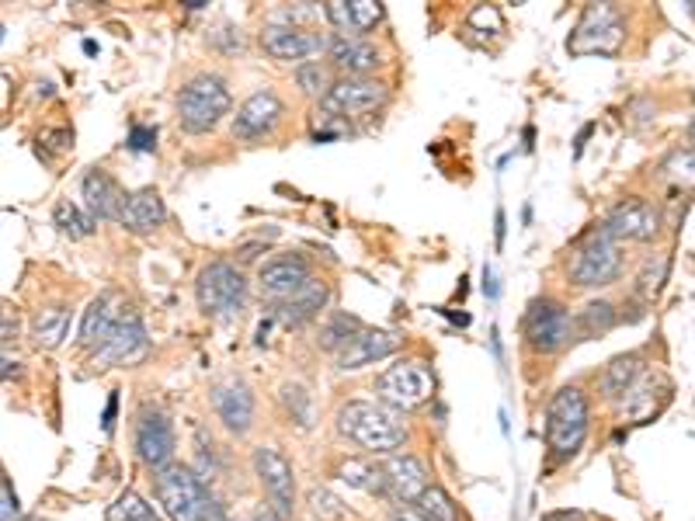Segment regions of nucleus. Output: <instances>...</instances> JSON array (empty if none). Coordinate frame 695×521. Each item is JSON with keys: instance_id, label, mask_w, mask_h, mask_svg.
<instances>
[{"instance_id": "nucleus-1", "label": "nucleus", "mask_w": 695, "mask_h": 521, "mask_svg": "<svg viewBox=\"0 0 695 521\" xmlns=\"http://www.w3.org/2000/svg\"><path fill=\"white\" fill-rule=\"evenodd\" d=\"M338 431L372 455H393L407 442V424L400 421V410L379 400H348L338 410Z\"/></svg>"}, {"instance_id": "nucleus-2", "label": "nucleus", "mask_w": 695, "mask_h": 521, "mask_svg": "<svg viewBox=\"0 0 695 521\" xmlns=\"http://www.w3.org/2000/svg\"><path fill=\"white\" fill-rule=\"evenodd\" d=\"M157 500L171 521H216L223 511L205 479L188 466H167L157 473Z\"/></svg>"}, {"instance_id": "nucleus-3", "label": "nucleus", "mask_w": 695, "mask_h": 521, "mask_svg": "<svg viewBox=\"0 0 695 521\" xmlns=\"http://www.w3.org/2000/svg\"><path fill=\"white\" fill-rule=\"evenodd\" d=\"M229 104H234V98H229L226 80L220 73H199L178 91V125L188 136L213 133L223 115H229Z\"/></svg>"}, {"instance_id": "nucleus-4", "label": "nucleus", "mask_w": 695, "mask_h": 521, "mask_svg": "<svg viewBox=\"0 0 695 521\" xmlns=\"http://www.w3.org/2000/svg\"><path fill=\"white\" fill-rule=\"evenodd\" d=\"M587 434V400L578 386H563L546 407V449L553 458H571Z\"/></svg>"}, {"instance_id": "nucleus-5", "label": "nucleus", "mask_w": 695, "mask_h": 521, "mask_svg": "<svg viewBox=\"0 0 695 521\" xmlns=\"http://www.w3.org/2000/svg\"><path fill=\"white\" fill-rule=\"evenodd\" d=\"M623 275V254H619V240L608 234L605 226L587 229L581 237L574 261H571V282L581 288H598V285H613Z\"/></svg>"}, {"instance_id": "nucleus-6", "label": "nucleus", "mask_w": 695, "mask_h": 521, "mask_svg": "<svg viewBox=\"0 0 695 521\" xmlns=\"http://www.w3.org/2000/svg\"><path fill=\"white\" fill-rule=\"evenodd\" d=\"M195 299L205 317H216V320L237 317L247 303L244 271L229 261H209L195 279Z\"/></svg>"}, {"instance_id": "nucleus-7", "label": "nucleus", "mask_w": 695, "mask_h": 521, "mask_svg": "<svg viewBox=\"0 0 695 521\" xmlns=\"http://www.w3.org/2000/svg\"><path fill=\"white\" fill-rule=\"evenodd\" d=\"M375 396H379V404H386L393 410H417L435 396V375H431L428 362L400 359L386 372H379Z\"/></svg>"}, {"instance_id": "nucleus-8", "label": "nucleus", "mask_w": 695, "mask_h": 521, "mask_svg": "<svg viewBox=\"0 0 695 521\" xmlns=\"http://www.w3.org/2000/svg\"><path fill=\"white\" fill-rule=\"evenodd\" d=\"M626 38V21L613 4H587L578 29L571 32V42H567V49L578 53V56H613L619 53Z\"/></svg>"}, {"instance_id": "nucleus-9", "label": "nucleus", "mask_w": 695, "mask_h": 521, "mask_svg": "<svg viewBox=\"0 0 695 521\" xmlns=\"http://www.w3.org/2000/svg\"><path fill=\"white\" fill-rule=\"evenodd\" d=\"M255 473H258L261 490L268 497V511L279 521H289L292 511H296V473H292V463L276 445H258Z\"/></svg>"}, {"instance_id": "nucleus-10", "label": "nucleus", "mask_w": 695, "mask_h": 521, "mask_svg": "<svg viewBox=\"0 0 695 521\" xmlns=\"http://www.w3.org/2000/svg\"><path fill=\"white\" fill-rule=\"evenodd\" d=\"M574 327H578V320L557 299H536L529 309H525V320H522L525 341L542 354H553V351L571 344Z\"/></svg>"}, {"instance_id": "nucleus-11", "label": "nucleus", "mask_w": 695, "mask_h": 521, "mask_svg": "<svg viewBox=\"0 0 695 521\" xmlns=\"http://www.w3.org/2000/svg\"><path fill=\"white\" fill-rule=\"evenodd\" d=\"M146 354H150V338H146V327L136 313H122L112 333L94 348V369H115V365H139Z\"/></svg>"}, {"instance_id": "nucleus-12", "label": "nucleus", "mask_w": 695, "mask_h": 521, "mask_svg": "<svg viewBox=\"0 0 695 521\" xmlns=\"http://www.w3.org/2000/svg\"><path fill=\"white\" fill-rule=\"evenodd\" d=\"M313 279V264L303 254H276L268 258L258 268V285H261V296L276 306L292 299L296 292Z\"/></svg>"}, {"instance_id": "nucleus-13", "label": "nucleus", "mask_w": 695, "mask_h": 521, "mask_svg": "<svg viewBox=\"0 0 695 521\" xmlns=\"http://www.w3.org/2000/svg\"><path fill=\"white\" fill-rule=\"evenodd\" d=\"M330 42L321 32H310L306 25H268L261 32V49L279 59V63H313V56H321Z\"/></svg>"}, {"instance_id": "nucleus-14", "label": "nucleus", "mask_w": 695, "mask_h": 521, "mask_svg": "<svg viewBox=\"0 0 695 521\" xmlns=\"http://www.w3.org/2000/svg\"><path fill=\"white\" fill-rule=\"evenodd\" d=\"M390 101V88L383 80H372V77H345L334 83V91L321 101L327 112L334 115H366L383 109Z\"/></svg>"}, {"instance_id": "nucleus-15", "label": "nucleus", "mask_w": 695, "mask_h": 521, "mask_svg": "<svg viewBox=\"0 0 695 521\" xmlns=\"http://www.w3.org/2000/svg\"><path fill=\"white\" fill-rule=\"evenodd\" d=\"M136 455L143 466L150 469H167L175 466V428L160 410H143L136 421Z\"/></svg>"}, {"instance_id": "nucleus-16", "label": "nucleus", "mask_w": 695, "mask_h": 521, "mask_svg": "<svg viewBox=\"0 0 695 521\" xmlns=\"http://www.w3.org/2000/svg\"><path fill=\"white\" fill-rule=\"evenodd\" d=\"M616 240H654L661 229V213L647 199H623L602 223Z\"/></svg>"}, {"instance_id": "nucleus-17", "label": "nucleus", "mask_w": 695, "mask_h": 521, "mask_svg": "<svg viewBox=\"0 0 695 521\" xmlns=\"http://www.w3.org/2000/svg\"><path fill=\"white\" fill-rule=\"evenodd\" d=\"M379 469H383L386 497L396 500V505H411V500H417L428 490V473H425V466H421V458L411 455V452L386 455L383 463H379Z\"/></svg>"}, {"instance_id": "nucleus-18", "label": "nucleus", "mask_w": 695, "mask_h": 521, "mask_svg": "<svg viewBox=\"0 0 695 521\" xmlns=\"http://www.w3.org/2000/svg\"><path fill=\"white\" fill-rule=\"evenodd\" d=\"M285 115V104L276 91H255L250 94L237 115H234V136L237 139H261L276 133V125Z\"/></svg>"}, {"instance_id": "nucleus-19", "label": "nucleus", "mask_w": 695, "mask_h": 521, "mask_svg": "<svg viewBox=\"0 0 695 521\" xmlns=\"http://www.w3.org/2000/svg\"><path fill=\"white\" fill-rule=\"evenodd\" d=\"M400 348H404V338H400L396 330H383V327H366L358 338L338 354V369L351 372V369H362V365H372L379 359H390V354H396Z\"/></svg>"}, {"instance_id": "nucleus-20", "label": "nucleus", "mask_w": 695, "mask_h": 521, "mask_svg": "<svg viewBox=\"0 0 695 521\" xmlns=\"http://www.w3.org/2000/svg\"><path fill=\"white\" fill-rule=\"evenodd\" d=\"M324 18L341 32V38H362L383 21V4H375V0H330Z\"/></svg>"}, {"instance_id": "nucleus-21", "label": "nucleus", "mask_w": 695, "mask_h": 521, "mask_svg": "<svg viewBox=\"0 0 695 521\" xmlns=\"http://www.w3.org/2000/svg\"><path fill=\"white\" fill-rule=\"evenodd\" d=\"M213 407L220 414V421L226 424V431L244 434L250 424H255V396L240 380H226L213 389Z\"/></svg>"}, {"instance_id": "nucleus-22", "label": "nucleus", "mask_w": 695, "mask_h": 521, "mask_svg": "<svg viewBox=\"0 0 695 521\" xmlns=\"http://www.w3.org/2000/svg\"><path fill=\"white\" fill-rule=\"evenodd\" d=\"M80 199H83V205H88V213L94 219H119L125 192L109 171L94 167V171H88L80 181Z\"/></svg>"}, {"instance_id": "nucleus-23", "label": "nucleus", "mask_w": 695, "mask_h": 521, "mask_svg": "<svg viewBox=\"0 0 695 521\" xmlns=\"http://www.w3.org/2000/svg\"><path fill=\"white\" fill-rule=\"evenodd\" d=\"M164 219H167V208H164V199H160L157 188H139V192H130L122 202V213H119V223L136 237L154 234Z\"/></svg>"}, {"instance_id": "nucleus-24", "label": "nucleus", "mask_w": 695, "mask_h": 521, "mask_svg": "<svg viewBox=\"0 0 695 521\" xmlns=\"http://www.w3.org/2000/svg\"><path fill=\"white\" fill-rule=\"evenodd\" d=\"M327 296H330L327 282L313 275L292 299L271 306V320H279V324H285V327H303V324H310V320L317 317V313L327 306Z\"/></svg>"}, {"instance_id": "nucleus-25", "label": "nucleus", "mask_w": 695, "mask_h": 521, "mask_svg": "<svg viewBox=\"0 0 695 521\" xmlns=\"http://www.w3.org/2000/svg\"><path fill=\"white\" fill-rule=\"evenodd\" d=\"M119 317H122V313H119V296H115V292H101V296H94L88 303V309H83L77 341L83 348H98L112 333V327L119 324Z\"/></svg>"}, {"instance_id": "nucleus-26", "label": "nucleus", "mask_w": 695, "mask_h": 521, "mask_svg": "<svg viewBox=\"0 0 695 521\" xmlns=\"http://www.w3.org/2000/svg\"><path fill=\"white\" fill-rule=\"evenodd\" d=\"M327 53H330L334 67H338L341 73H348V77H366L369 70L379 67V49L366 38H341L338 35V38H330Z\"/></svg>"}, {"instance_id": "nucleus-27", "label": "nucleus", "mask_w": 695, "mask_h": 521, "mask_svg": "<svg viewBox=\"0 0 695 521\" xmlns=\"http://www.w3.org/2000/svg\"><path fill=\"white\" fill-rule=\"evenodd\" d=\"M67 330H70V306L53 303V306L35 309L32 338H35L38 348H59L63 341H67Z\"/></svg>"}, {"instance_id": "nucleus-28", "label": "nucleus", "mask_w": 695, "mask_h": 521, "mask_svg": "<svg viewBox=\"0 0 695 521\" xmlns=\"http://www.w3.org/2000/svg\"><path fill=\"white\" fill-rule=\"evenodd\" d=\"M640 375H643L640 354H619V359H613L602 372V393L608 396V400H623V396L637 386Z\"/></svg>"}, {"instance_id": "nucleus-29", "label": "nucleus", "mask_w": 695, "mask_h": 521, "mask_svg": "<svg viewBox=\"0 0 695 521\" xmlns=\"http://www.w3.org/2000/svg\"><path fill=\"white\" fill-rule=\"evenodd\" d=\"M53 223L59 226V234L63 237H70V240H83V237H91L94 234V216L91 213H83V208L70 199H63L56 202L53 208Z\"/></svg>"}, {"instance_id": "nucleus-30", "label": "nucleus", "mask_w": 695, "mask_h": 521, "mask_svg": "<svg viewBox=\"0 0 695 521\" xmlns=\"http://www.w3.org/2000/svg\"><path fill=\"white\" fill-rule=\"evenodd\" d=\"M366 327H362V320L358 317H351V313H334V317L321 327V348H327V351H345L358 333H362Z\"/></svg>"}, {"instance_id": "nucleus-31", "label": "nucleus", "mask_w": 695, "mask_h": 521, "mask_svg": "<svg viewBox=\"0 0 695 521\" xmlns=\"http://www.w3.org/2000/svg\"><path fill=\"white\" fill-rule=\"evenodd\" d=\"M296 83H300V91L306 94V98H327L330 91H334V73H330V67L327 63H321V59H313V63H303V67L296 70Z\"/></svg>"}, {"instance_id": "nucleus-32", "label": "nucleus", "mask_w": 695, "mask_h": 521, "mask_svg": "<svg viewBox=\"0 0 695 521\" xmlns=\"http://www.w3.org/2000/svg\"><path fill=\"white\" fill-rule=\"evenodd\" d=\"M654 383H658L654 375L643 372L640 380H637V386L623 396V414L629 410V414L637 417V421H643V417L654 414V410H658V404H654Z\"/></svg>"}, {"instance_id": "nucleus-33", "label": "nucleus", "mask_w": 695, "mask_h": 521, "mask_svg": "<svg viewBox=\"0 0 695 521\" xmlns=\"http://www.w3.org/2000/svg\"><path fill=\"white\" fill-rule=\"evenodd\" d=\"M414 508L425 514V521H459V511L452 505V497L441 487H428L414 500Z\"/></svg>"}, {"instance_id": "nucleus-34", "label": "nucleus", "mask_w": 695, "mask_h": 521, "mask_svg": "<svg viewBox=\"0 0 695 521\" xmlns=\"http://www.w3.org/2000/svg\"><path fill=\"white\" fill-rule=\"evenodd\" d=\"M661 178L675 188H695V150H675L658 167Z\"/></svg>"}, {"instance_id": "nucleus-35", "label": "nucleus", "mask_w": 695, "mask_h": 521, "mask_svg": "<svg viewBox=\"0 0 695 521\" xmlns=\"http://www.w3.org/2000/svg\"><path fill=\"white\" fill-rule=\"evenodd\" d=\"M578 327L587 333V338H595V333H608L616 327V309L613 303H587L581 309V317H578Z\"/></svg>"}, {"instance_id": "nucleus-36", "label": "nucleus", "mask_w": 695, "mask_h": 521, "mask_svg": "<svg viewBox=\"0 0 695 521\" xmlns=\"http://www.w3.org/2000/svg\"><path fill=\"white\" fill-rule=\"evenodd\" d=\"M112 521H157V518H154L150 505H146V500H143L139 494L125 490V494L115 500V508H112Z\"/></svg>"}, {"instance_id": "nucleus-37", "label": "nucleus", "mask_w": 695, "mask_h": 521, "mask_svg": "<svg viewBox=\"0 0 695 521\" xmlns=\"http://www.w3.org/2000/svg\"><path fill=\"white\" fill-rule=\"evenodd\" d=\"M668 264H671V258L668 254H661L658 258V264L654 261H647V268L640 271V292H643V296L650 299V296H658V292H661V285H664V275H668Z\"/></svg>"}, {"instance_id": "nucleus-38", "label": "nucleus", "mask_w": 695, "mask_h": 521, "mask_svg": "<svg viewBox=\"0 0 695 521\" xmlns=\"http://www.w3.org/2000/svg\"><path fill=\"white\" fill-rule=\"evenodd\" d=\"M310 505H313V514L317 518H324V521H330V518H341V505L338 500H334L327 490H310Z\"/></svg>"}, {"instance_id": "nucleus-39", "label": "nucleus", "mask_w": 695, "mask_h": 521, "mask_svg": "<svg viewBox=\"0 0 695 521\" xmlns=\"http://www.w3.org/2000/svg\"><path fill=\"white\" fill-rule=\"evenodd\" d=\"M21 505H18V494L11 487V476L0 479V521H18Z\"/></svg>"}, {"instance_id": "nucleus-40", "label": "nucleus", "mask_w": 695, "mask_h": 521, "mask_svg": "<svg viewBox=\"0 0 695 521\" xmlns=\"http://www.w3.org/2000/svg\"><path fill=\"white\" fill-rule=\"evenodd\" d=\"M130 150H136V154H150V150H157V129H154V125H133V133H130Z\"/></svg>"}, {"instance_id": "nucleus-41", "label": "nucleus", "mask_w": 695, "mask_h": 521, "mask_svg": "<svg viewBox=\"0 0 695 521\" xmlns=\"http://www.w3.org/2000/svg\"><path fill=\"white\" fill-rule=\"evenodd\" d=\"M390 521H425V514H421L417 508H407V505H396L390 511Z\"/></svg>"}, {"instance_id": "nucleus-42", "label": "nucleus", "mask_w": 695, "mask_h": 521, "mask_svg": "<svg viewBox=\"0 0 695 521\" xmlns=\"http://www.w3.org/2000/svg\"><path fill=\"white\" fill-rule=\"evenodd\" d=\"M115 410H119V396L112 393V396H109V404H104V417H101V428H104V431H112V428H115Z\"/></svg>"}, {"instance_id": "nucleus-43", "label": "nucleus", "mask_w": 695, "mask_h": 521, "mask_svg": "<svg viewBox=\"0 0 695 521\" xmlns=\"http://www.w3.org/2000/svg\"><path fill=\"white\" fill-rule=\"evenodd\" d=\"M255 521H279V518L271 514V511H258V514H255Z\"/></svg>"}, {"instance_id": "nucleus-44", "label": "nucleus", "mask_w": 695, "mask_h": 521, "mask_svg": "<svg viewBox=\"0 0 695 521\" xmlns=\"http://www.w3.org/2000/svg\"><path fill=\"white\" fill-rule=\"evenodd\" d=\"M688 139L695 143V118H692V125H688Z\"/></svg>"}, {"instance_id": "nucleus-45", "label": "nucleus", "mask_w": 695, "mask_h": 521, "mask_svg": "<svg viewBox=\"0 0 695 521\" xmlns=\"http://www.w3.org/2000/svg\"><path fill=\"white\" fill-rule=\"evenodd\" d=\"M216 521H229V518H226V511H220V518H216Z\"/></svg>"}, {"instance_id": "nucleus-46", "label": "nucleus", "mask_w": 695, "mask_h": 521, "mask_svg": "<svg viewBox=\"0 0 695 521\" xmlns=\"http://www.w3.org/2000/svg\"><path fill=\"white\" fill-rule=\"evenodd\" d=\"M688 11H692V14H695V0H692V4H688Z\"/></svg>"}]
</instances>
